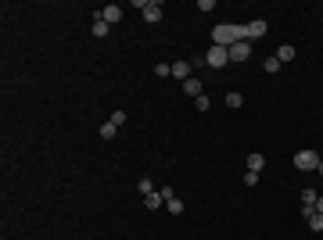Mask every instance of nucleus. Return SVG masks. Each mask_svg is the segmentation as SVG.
<instances>
[{
	"instance_id": "1",
	"label": "nucleus",
	"mask_w": 323,
	"mask_h": 240,
	"mask_svg": "<svg viewBox=\"0 0 323 240\" xmlns=\"http://www.w3.org/2000/svg\"><path fill=\"white\" fill-rule=\"evenodd\" d=\"M240 39H245V25L240 22H219L216 29H212V43L216 47H233V43H240Z\"/></svg>"
},
{
	"instance_id": "2",
	"label": "nucleus",
	"mask_w": 323,
	"mask_h": 240,
	"mask_svg": "<svg viewBox=\"0 0 323 240\" xmlns=\"http://www.w3.org/2000/svg\"><path fill=\"white\" fill-rule=\"evenodd\" d=\"M295 169H298V172H316V169H319V154H316L312 147L298 151V154H295Z\"/></svg>"
},
{
	"instance_id": "3",
	"label": "nucleus",
	"mask_w": 323,
	"mask_h": 240,
	"mask_svg": "<svg viewBox=\"0 0 323 240\" xmlns=\"http://www.w3.org/2000/svg\"><path fill=\"white\" fill-rule=\"evenodd\" d=\"M205 65H212V68H226V65H230V51L212 43V47L205 51Z\"/></svg>"
},
{
	"instance_id": "4",
	"label": "nucleus",
	"mask_w": 323,
	"mask_h": 240,
	"mask_svg": "<svg viewBox=\"0 0 323 240\" xmlns=\"http://www.w3.org/2000/svg\"><path fill=\"white\" fill-rule=\"evenodd\" d=\"M248 58H252V43H248V39H240V43H233V47H230V61H233V65L248 61Z\"/></svg>"
},
{
	"instance_id": "5",
	"label": "nucleus",
	"mask_w": 323,
	"mask_h": 240,
	"mask_svg": "<svg viewBox=\"0 0 323 240\" xmlns=\"http://www.w3.org/2000/svg\"><path fill=\"white\" fill-rule=\"evenodd\" d=\"M97 18H104L108 25H118V22H123V8H118V4H104Z\"/></svg>"
},
{
	"instance_id": "6",
	"label": "nucleus",
	"mask_w": 323,
	"mask_h": 240,
	"mask_svg": "<svg viewBox=\"0 0 323 240\" xmlns=\"http://www.w3.org/2000/svg\"><path fill=\"white\" fill-rule=\"evenodd\" d=\"M140 15H144V22H147V25H158V22H162V4H154V0H147Z\"/></svg>"
},
{
	"instance_id": "7",
	"label": "nucleus",
	"mask_w": 323,
	"mask_h": 240,
	"mask_svg": "<svg viewBox=\"0 0 323 240\" xmlns=\"http://www.w3.org/2000/svg\"><path fill=\"white\" fill-rule=\"evenodd\" d=\"M262 36H266V22L262 18H255V22L245 25V39H248V43H252V39H262Z\"/></svg>"
},
{
	"instance_id": "8",
	"label": "nucleus",
	"mask_w": 323,
	"mask_h": 240,
	"mask_svg": "<svg viewBox=\"0 0 323 240\" xmlns=\"http://www.w3.org/2000/svg\"><path fill=\"white\" fill-rule=\"evenodd\" d=\"M144 208H147V212L166 208V197H162V190H154V194H147V197H144Z\"/></svg>"
},
{
	"instance_id": "9",
	"label": "nucleus",
	"mask_w": 323,
	"mask_h": 240,
	"mask_svg": "<svg viewBox=\"0 0 323 240\" xmlns=\"http://www.w3.org/2000/svg\"><path fill=\"white\" fill-rule=\"evenodd\" d=\"M173 79L187 83V79H190V61H176V65H173Z\"/></svg>"
},
{
	"instance_id": "10",
	"label": "nucleus",
	"mask_w": 323,
	"mask_h": 240,
	"mask_svg": "<svg viewBox=\"0 0 323 240\" xmlns=\"http://www.w3.org/2000/svg\"><path fill=\"white\" fill-rule=\"evenodd\" d=\"M262 169H266V154H248V172L262 176Z\"/></svg>"
},
{
	"instance_id": "11",
	"label": "nucleus",
	"mask_w": 323,
	"mask_h": 240,
	"mask_svg": "<svg viewBox=\"0 0 323 240\" xmlns=\"http://www.w3.org/2000/svg\"><path fill=\"white\" fill-rule=\"evenodd\" d=\"M183 93H187V97H201V79H197V75H190L187 83H183Z\"/></svg>"
},
{
	"instance_id": "12",
	"label": "nucleus",
	"mask_w": 323,
	"mask_h": 240,
	"mask_svg": "<svg viewBox=\"0 0 323 240\" xmlns=\"http://www.w3.org/2000/svg\"><path fill=\"white\" fill-rule=\"evenodd\" d=\"M226 108H230V111H240V108H245V97H240L237 90H230V93H226Z\"/></svg>"
},
{
	"instance_id": "13",
	"label": "nucleus",
	"mask_w": 323,
	"mask_h": 240,
	"mask_svg": "<svg viewBox=\"0 0 323 240\" xmlns=\"http://www.w3.org/2000/svg\"><path fill=\"white\" fill-rule=\"evenodd\" d=\"M108 32H111V25H108L104 18H94V36H97V39H104Z\"/></svg>"
},
{
	"instance_id": "14",
	"label": "nucleus",
	"mask_w": 323,
	"mask_h": 240,
	"mask_svg": "<svg viewBox=\"0 0 323 240\" xmlns=\"http://www.w3.org/2000/svg\"><path fill=\"white\" fill-rule=\"evenodd\" d=\"M305 222H309V229H312V233H323V212H312Z\"/></svg>"
},
{
	"instance_id": "15",
	"label": "nucleus",
	"mask_w": 323,
	"mask_h": 240,
	"mask_svg": "<svg viewBox=\"0 0 323 240\" xmlns=\"http://www.w3.org/2000/svg\"><path fill=\"white\" fill-rule=\"evenodd\" d=\"M276 58H280V65H288V61H295V47H291V43H284V47L276 51Z\"/></svg>"
},
{
	"instance_id": "16",
	"label": "nucleus",
	"mask_w": 323,
	"mask_h": 240,
	"mask_svg": "<svg viewBox=\"0 0 323 240\" xmlns=\"http://www.w3.org/2000/svg\"><path fill=\"white\" fill-rule=\"evenodd\" d=\"M316 197H319V194L305 186V190H302V208H316Z\"/></svg>"
},
{
	"instance_id": "17",
	"label": "nucleus",
	"mask_w": 323,
	"mask_h": 240,
	"mask_svg": "<svg viewBox=\"0 0 323 240\" xmlns=\"http://www.w3.org/2000/svg\"><path fill=\"white\" fill-rule=\"evenodd\" d=\"M166 212H169V215H180V212H183V201H180V197H169V201H166Z\"/></svg>"
},
{
	"instance_id": "18",
	"label": "nucleus",
	"mask_w": 323,
	"mask_h": 240,
	"mask_svg": "<svg viewBox=\"0 0 323 240\" xmlns=\"http://www.w3.org/2000/svg\"><path fill=\"white\" fill-rule=\"evenodd\" d=\"M262 68H266L269 75H276V72H280V68H284V65H280V58L273 54V58H266V65H262Z\"/></svg>"
},
{
	"instance_id": "19",
	"label": "nucleus",
	"mask_w": 323,
	"mask_h": 240,
	"mask_svg": "<svg viewBox=\"0 0 323 240\" xmlns=\"http://www.w3.org/2000/svg\"><path fill=\"white\" fill-rule=\"evenodd\" d=\"M115 133H118L115 122H104V126H101V140H115Z\"/></svg>"
},
{
	"instance_id": "20",
	"label": "nucleus",
	"mask_w": 323,
	"mask_h": 240,
	"mask_svg": "<svg viewBox=\"0 0 323 240\" xmlns=\"http://www.w3.org/2000/svg\"><path fill=\"white\" fill-rule=\"evenodd\" d=\"M137 190H140V194H144V197H147V194H154V190H158V186H154V183H151V179H147V176H144V179H137Z\"/></svg>"
},
{
	"instance_id": "21",
	"label": "nucleus",
	"mask_w": 323,
	"mask_h": 240,
	"mask_svg": "<svg viewBox=\"0 0 323 240\" xmlns=\"http://www.w3.org/2000/svg\"><path fill=\"white\" fill-rule=\"evenodd\" d=\"M154 75H158V79H166V75H173V65H154Z\"/></svg>"
},
{
	"instance_id": "22",
	"label": "nucleus",
	"mask_w": 323,
	"mask_h": 240,
	"mask_svg": "<svg viewBox=\"0 0 323 240\" xmlns=\"http://www.w3.org/2000/svg\"><path fill=\"white\" fill-rule=\"evenodd\" d=\"M194 108H197V111H209L212 101H209V97H194Z\"/></svg>"
},
{
	"instance_id": "23",
	"label": "nucleus",
	"mask_w": 323,
	"mask_h": 240,
	"mask_svg": "<svg viewBox=\"0 0 323 240\" xmlns=\"http://www.w3.org/2000/svg\"><path fill=\"white\" fill-rule=\"evenodd\" d=\"M108 122H115V126H126V111H115V115L108 118Z\"/></svg>"
},
{
	"instance_id": "24",
	"label": "nucleus",
	"mask_w": 323,
	"mask_h": 240,
	"mask_svg": "<svg viewBox=\"0 0 323 240\" xmlns=\"http://www.w3.org/2000/svg\"><path fill=\"white\" fill-rule=\"evenodd\" d=\"M245 186H259V172H245Z\"/></svg>"
},
{
	"instance_id": "25",
	"label": "nucleus",
	"mask_w": 323,
	"mask_h": 240,
	"mask_svg": "<svg viewBox=\"0 0 323 240\" xmlns=\"http://www.w3.org/2000/svg\"><path fill=\"white\" fill-rule=\"evenodd\" d=\"M316 212H323V194H319V197H316Z\"/></svg>"
},
{
	"instance_id": "26",
	"label": "nucleus",
	"mask_w": 323,
	"mask_h": 240,
	"mask_svg": "<svg viewBox=\"0 0 323 240\" xmlns=\"http://www.w3.org/2000/svg\"><path fill=\"white\" fill-rule=\"evenodd\" d=\"M316 172H319V176H323V158H319V169H316Z\"/></svg>"
}]
</instances>
